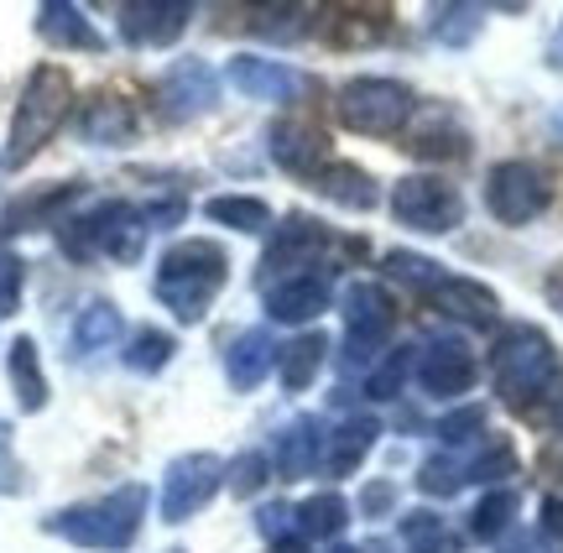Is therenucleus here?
<instances>
[{
	"label": "nucleus",
	"mask_w": 563,
	"mask_h": 553,
	"mask_svg": "<svg viewBox=\"0 0 563 553\" xmlns=\"http://www.w3.org/2000/svg\"><path fill=\"white\" fill-rule=\"evenodd\" d=\"M262 303H266V319H272V324L308 329L323 308L334 303V267H313V272H298V277H282V283H272L262 292Z\"/></svg>",
	"instance_id": "ddd939ff"
},
{
	"label": "nucleus",
	"mask_w": 563,
	"mask_h": 553,
	"mask_svg": "<svg viewBox=\"0 0 563 553\" xmlns=\"http://www.w3.org/2000/svg\"><path fill=\"white\" fill-rule=\"evenodd\" d=\"M355 507H361V517H391L397 512V486H391V480H371Z\"/></svg>",
	"instance_id": "09e8293b"
},
{
	"label": "nucleus",
	"mask_w": 563,
	"mask_h": 553,
	"mask_svg": "<svg viewBox=\"0 0 563 553\" xmlns=\"http://www.w3.org/2000/svg\"><path fill=\"white\" fill-rule=\"evenodd\" d=\"M412 366H418V350H412V345L386 350L382 361L365 370V397H371V402H391V397H397V391L407 387Z\"/></svg>",
	"instance_id": "58836bf2"
},
{
	"label": "nucleus",
	"mask_w": 563,
	"mask_h": 553,
	"mask_svg": "<svg viewBox=\"0 0 563 553\" xmlns=\"http://www.w3.org/2000/svg\"><path fill=\"white\" fill-rule=\"evenodd\" d=\"M402 543L407 553H460V538L449 533V522L439 512H407L402 517Z\"/></svg>",
	"instance_id": "a19ab883"
},
{
	"label": "nucleus",
	"mask_w": 563,
	"mask_h": 553,
	"mask_svg": "<svg viewBox=\"0 0 563 553\" xmlns=\"http://www.w3.org/2000/svg\"><path fill=\"white\" fill-rule=\"evenodd\" d=\"M323 361H329V340H323L319 329H302V334H292V340L277 350V381H282V391H308L313 381H319Z\"/></svg>",
	"instance_id": "c756f323"
},
{
	"label": "nucleus",
	"mask_w": 563,
	"mask_h": 553,
	"mask_svg": "<svg viewBox=\"0 0 563 553\" xmlns=\"http://www.w3.org/2000/svg\"><path fill=\"white\" fill-rule=\"evenodd\" d=\"M553 53H559V58H553V63H563V37H559V47H553Z\"/></svg>",
	"instance_id": "6e6d98bb"
},
{
	"label": "nucleus",
	"mask_w": 563,
	"mask_h": 553,
	"mask_svg": "<svg viewBox=\"0 0 563 553\" xmlns=\"http://www.w3.org/2000/svg\"><path fill=\"white\" fill-rule=\"evenodd\" d=\"M553 136H559V142H563V104H559V110H553Z\"/></svg>",
	"instance_id": "864d4df0"
},
{
	"label": "nucleus",
	"mask_w": 563,
	"mask_h": 553,
	"mask_svg": "<svg viewBox=\"0 0 563 553\" xmlns=\"http://www.w3.org/2000/svg\"><path fill=\"white\" fill-rule=\"evenodd\" d=\"M277 370V340L272 329H241L224 350V381L235 391H256Z\"/></svg>",
	"instance_id": "393cba45"
},
{
	"label": "nucleus",
	"mask_w": 563,
	"mask_h": 553,
	"mask_svg": "<svg viewBox=\"0 0 563 553\" xmlns=\"http://www.w3.org/2000/svg\"><path fill=\"white\" fill-rule=\"evenodd\" d=\"M266 152H272V163L282 173H292L302 184H313L323 167L334 163L329 157V131L313 121H302V115H282L272 131H266Z\"/></svg>",
	"instance_id": "2eb2a0df"
},
{
	"label": "nucleus",
	"mask_w": 563,
	"mask_h": 553,
	"mask_svg": "<svg viewBox=\"0 0 563 553\" xmlns=\"http://www.w3.org/2000/svg\"><path fill=\"white\" fill-rule=\"evenodd\" d=\"M146 512H152V491L141 480H125L115 491L47 512L42 517V533L89 553H125L141 538V528H146Z\"/></svg>",
	"instance_id": "f257e3e1"
},
{
	"label": "nucleus",
	"mask_w": 563,
	"mask_h": 553,
	"mask_svg": "<svg viewBox=\"0 0 563 553\" xmlns=\"http://www.w3.org/2000/svg\"><path fill=\"white\" fill-rule=\"evenodd\" d=\"M485 26V5H433L428 11V32L443 47H470Z\"/></svg>",
	"instance_id": "e433bc0d"
},
{
	"label": "nucleus",
	"mask_w": 563,
	"mask_h": 553,
	"mask_svg": "<svg viewBox=\"0 0 563 553\" xmlns=\"http://www.w3.org/2000/svg\"><path fill=\"white\" fill-rule=\"evenodd\" d=\"M79 95H74V74L63 68V63H37L26 84H21V100L11 110V131H5V152H0V163L21 173V167L42 157L47 142L58 136L63 125L74 121V110H79Z\"/></svg>",
	"instance_id": "7ed1b4c3"
},
{
	"label": "nucleus",
	"mask_w": 563,
	"mask_h": 553,
	"mask_svg": "<svg viewBox=\"0 0 563 553\" xmlns=\"http://www.w3.org/2000/svg\"><path fill=\"white\" fill-rule=\"evenodd\" d=\"M74 131L84 146H131L141 131L136 100L121 89H95L89 100H79L74 110Z\"/></svg>",
	"instance_id": "dca6fc26"
},
{
	"label": "nucleus",
	"mask_w": 563,
	"mask_h": 553,
	"mask_svg": "<svg viewBox=\"0 0 563 553\" xmlns=\"http://www.w3.org/2000/svg\"><path fill=\"white\" fill-rule=\"evenodd\" d=\"M266 480H277L266 450H241L235 460H224V491L235 496V501H256L266 491Z\"/></svg>",
	"instance_id": "4c0bfd02"
},
{
	"label": "nucleus",
	"mask_w": 563,
	"mask_h": 553,
	"mask_svg": "<svg viewBox=\"0 0 563 553\" xmlns=\"http://www.w3.org/2000/svg\"><path fill=\"white\" fill-rule=\"evenodd\" d=\"M344 528H350V501L340 491H313L308 501H298L302 543H340Z\"/></svg>",
	"instance_id": "7c9ffc66"
},
{
	"label": "nucleus",
	"mask_w": 563,
	"mask_h": 553,
	"mask_svg": "<svg viewBox=\"0 0 563 553\" xmlns=\"http://www.w3.org/2000/svg\"><path fill=\"white\" fill-rule=\"evenodd\" d=\"M391 220L418 235H449L464 225V193L439 173H407L391 184Z\"/></svg>",
	"instance_id": "9d476101"
},
{
	"label": "nucleus",
	"mask_w": 563,
	"mask_h": 553,
	"mask_svg": "<svg viewBox=\"0 0 563 553\" xmlns=\"http://www.w3.org/2000/svg\"><path fill=\"white\" fill-rule=\"evenodd\" d=\"M543 298H548V308L563 319V262L559 267H548V277H543Z\"/></svg>",
	"instance_id": "603ef678"
},
{
	"label": "nucleus",
	"mask_w": 563,
	"mask_h": 553,
	"mask_svg": "<svg viewBox=\"0 0 563 553\" xmlns=\"http://www.w3.org/2000/svg\"><path fill=\"white\" fill-rule=\"evenodd\" d=\"M256 533L277 549V543H287V538H298V507L292 501H262L256 507Z\"/></svg>",
	"instance_id": "a18cd8bd"
},
{
	"label": "nucleus",
	"mask_w": 563,
	"mask_h": 553,
	"mask_svg": "<svg viewBox=\"0 0 563 553\" xmlns=\"http://www.w3.org/2000/svg\"><path fill=\"white\" fill-rule=\"evenodd\" d=\"M538 533L548 543H563V496H543V522H538Z\"/></svg>",
	"instance_id": "3c124183"
},
{
	"label": "nucleus",
	"mask_w": 563,
	"mask_h": 553,
	"mask_svg": "<svg viewBox=\"0 0 563 553\" xmlns=\"http://www.w3.org/2000/svg\"><path fill=\"white\" fill-rule=\"evenodd\" d=\"M439 444L443 450H475L485 439V408L481 402H470V408H454L449 418H439Z\"/></svg>",
	"instance_id": "37998d69"
},
{
	"label": "nucleus",
	"mask_w": 563,
	"mask_h": 553,
	"mask_svg": "<svg viewBox=\"0 0 563 553\" xmlns=\"http://www.w3.org/2000/svg\"><path fill=\"white\" fill-rule=\"evenodd\" d=\"M340 313H344V366H376L382 345L397 329V298L382 283H350L340 292Z\"/></svg>",
	"instance_id": "1a4fd4ad"
},
{
	"label": "nucleus",
	"mask_w": 563,
	"mask_h": 553,
	"mask_svg": "<svg viewBox=\"0 0 563 553\" xmlns=\"http://www.w3.org/2000/svg\"><path fill=\"white\" fill-rule=\"evenodd\" d=\"M32 26H37V37L47 42V47H63V53H104V47H110L104 32L89 21V11H84V5H68V0H42Z\"/></svg>",
	"instance_id": "4be33fe9"
},
{
	"label": "nucleus",
	"mask_w": 563,
	"mask_h": 553,
	"mask_svg": "<svg viewBox=\"0 0 563 553\" xmlns=\"http://www.w3.org/2000/svg\"><path fill=\"white\" fill-rule=\"evenodd\" d=\"M323 251H329V230H323V220L302 214V209L282 214V225L272 230L262 262H256V283H262V292L272 283H282V277H298V272L329 267V262H323Z\"/></svg>",
	"instance_id": "9b49d317"
},
{
	"label": "nucleus",
	"mask_w": 563,
	"mask_h": 553,
	"mask_svg": "<svg viewBox=\"0 0 563 553\" xmlns=\"http://www.w3.org/2000/svg\"><path fill=\"white\" fill-rule=\"evenodd\" d=\"M146 214L125 199H100L89 209H74L58 225V251L68 262H115V267H136L146 251Z\"/></svg>",
	"instance_id": "20e7f679"
},
{
	"label": "nucleus",
	"mask_w": 563,
	"mask_h": 553,
	"mask_svg": "<svg viewBox=\"0 0 563 553\" xmlns=\"http://www.w3.org/2000/svg\"><path fill=\"white\" fill-rule=\"evenodd\" d=\"M329 553H365V549H350V543H334V549Z\"/></svg>",
	"instance_id": "5fc2aeb1"
},
{
	"label": "nucleus",
	"mask_w": 563,
	"mask_h": 553,
	"mask_svg": "<svg viewBox=\"0 0 563 553\" xmlns=\"http://www.w3.org/2000/svg\"><path fill=\"white\" fill-rule=\"evenodd\" d=\"M21 287H26V262L11 246H0V319L21 308Z\"/></svg>",
	"instance_id": "49530a36"
},
{
	"label": "nucleus",
	"mask_w": 563,
	"mask_h": 553,
	"mask_svg": "<svg viewBox=\"0 0 563 553\" xmlns=\"http://www.w3.org/2000/svg\"><path fill=\"white\" fill-rule=\"evenodd\" d=\"M203 220L241 230V235H262V230H272V204L256 193H214V199H203Z\"/></svg>",
	"instance_id": "2f4dec72"
},
{
	"label": "nucleus",
	"mask_w": 563,
	"mask_h": 553,
	"mask_svg": "<svg viewBox=\"0 0 563 553\" xmlns=\"http://www.w3.org/2000/svg\"><path fill=\"white\" fill-rule=\"evenodd\" d=\"M376 433H382V423H376L371 412L344 418L340 429L323 439V460H319V475H323V480H350V475L365 465V454L376 450Z\"/></svg>",
	"instance_id": "5701e85b"
},
{
	"label": "nucleus",
	"mask_w": 563,
	"mask_h": 553,
	"mask_svg": "<svg viewBox=\"0 0 563 553\" xmlns=\"http://www.w3.org/2000/svg\"><path fill=\"white\" fill-rule=\"evenodd\" d=\"M412 376H418V387L428 391V397L454 402V397H464V391L475 387L481 366H475V350L464 345V340L439 334V340H428V345L418 350V366H412Z\"/></svg>",
	"instance_id": "4468645a"
},
{
	"label": "nucleus",
	"mask_w": 563,
	"mask_h": 553,
	"mask_svg": "<svg viewBox=\"0 0 563 553\" xmlns=\"http://www.w3.org/2000/svg\"><path fill=\"white\" fill-rule=\"evenodd\" d=\"M391 32V11L386 5H340V11H323V42L329 47H376Z\"/></svg>",
	"instance_id": "bb28decb"
},
{
	"label": "nucleus",
	"mask_w": 563,
	"mask_h": 553,
	"mask_svg": "<svg viewBox=\"0 0 563 553\" xmlns=\"http://www.w3.org/2000/svg\"><path fill=\"white\" fill-rule=\"evenodd\" d=\"M162 553H188V549H178V543H173V549H162Z\"/></svg>",
	"instance_id": "4d7b16f0"
},
{
	"label": "nucleus",
	"mask_w": 563,
	"mask_h": 553,
	"mask_svg": "<svg viewBox=\"0 0 563 553\" xmlns=\"http://www.w3.org/2000/svg\"><path fill=\"white\" fill-rule=\"evenodd\" d=\"M125 334V313L121 303H110V298H95V303L79 308V319L68 329V361H100L104 350H115Z\"/></svg>",
	"instance_id": "b1692460"
},
{
	"label": "nucleus",
	"mask_w": 563,
	"mask_h": 553,
	"mask_svg": "<svg viewBox=\"0 0 563 553\" xmlns=\"http://www.w3.org/2000/svg\"><path fill=\"white\" fill-rule=\"evenodd\" d=\"M464 486H470V460H464V450H439L418 465V491L422 496L449 501V496H460Z\"/></svg>",
	"instance_id": "f704fd0d"
},
{
	"label": "nucleus",
	"mask_w": 563,
	"mask_h": 553,
	"mask_svg": "<svg viewBox=\"0 0 563 553\" xmlns=\"http://www.w3.org/2000/svg\"><path fill=\"white\" fill-rule=\"evenodd\" d=\"M418 115V95L402 79H386V74H361V79H344L334 89V121L355 136H402Z\"/></svg>",
	"instance_id": "423d86ee"
},
{
	"label": "nucleus",
	"mask_w": 563,
	"mask_h": 553,
	"mask_svg": "<svg viewBox=\"0 0 563 553\" xmlns=\"http://www.w3.org/2000/svg\"><path fill=\"white\" fill-rule=\"evenodd\" d=\"M173 355H178V334H173V329L146 324V329H136L131 345L121 350V366L136 370V376H157V370L173 366Z\"/></svg>",
	"instance_id": "473e14b6"
},
{
	"label": "nucleus",
	"mask_w": 563,
	"mask_h": 553,
	"mask_svg": "<svg viewBox=\"0 0 563 553\" xmlns=\"http://www.w3.org/2000/svg\"><path fill=\"white\" fill-rule=\"evenodd\" d=\"M16 491H26V471L11 454V423L0 418V496H16Z\"/></svg>",
	"instance_id": "de8ad7c7"
},
{
	"label": "nucleus",
	"mask_w": 563,
	"mask_h": 553,
	"mask_svg": "<svg viewBox=\"0 0 563 553\" xmlns=\"http://www.w3.org/2000/svg\"><path fill=\"white\" fill-rule=\"evenodd\" d=\"M251 26H256L262 37L298 42L302 32H313V5H256V11H251Z\"/></svg>",
	"instance_id": "79ce46f5"
},
{
	"label": "nucleus",
	"mask_w": 563,
	"mask_h": 553,
	"mask_svg": "<svg viewBox=\"0 0 563 553\" xmlns=\"http://www.w3.org/2000/svg\"><path fill=\"white\" fill-rule=\"evenodd\" d=\"M382 272L391 277V283H402V287H412V292H422V298H428V292L449 277V272H443L433 256H422V251H386Z\"/></svg>",
	"instance_id": "ea45409f"
},
{
	"label": "nucleus",
	"mask_w": 563,
	"mask_h": 553,
	"mask_svg": "<svg viewBox=\"0 0 563 553\" xmlns=\"http://www.w3.org/2000/svg\"><path fill=\"white\" fill-rule=\"evenodd\" d=\"M559 370V350L538 324H506L490 345V387L511 412H522Z\"/></svg>",
	"instance_id": "39448f33"
},
{
	"label": "nucleus",
	"mask_w": 563,
	"mask_h": 553,
	"mask_svg": "<svg viewBox=\"0 0 563 553\" xmlns=\"http://www.w3.org/2000/svg\"><path fill=\"white\" fill-rule=\"evenodd\" d=\"M0 246H5V230H0Z\"/></svg>",
	"instance_id": "13d9d810"
},
{
	"label": "nucleus",
	"mask_w": 563,
	"mask_h": 553,
	"mask_svg": "<svg viewBox=\"0 0 563 553\" xmlns=\"http://www.w3.org/2000/svg\"><path fill=\"white\" fill-rule=\"evenodd\" d=\"M5 376H11V391H16V408L21 412H42L47 408V370H42V345L32 334H16L11 345H5Z\"/></svg>",
	"instance_id": "cd10ccee"
},
{
	"label": "nucleus",
	"mask_w": 563,
	"mask_h": 553,
	"mask_svg": "<svg viewBox=\"0 0 563 553\" xmlns=\"http://www.w3.org/2000/svg\"><path fill=\"white\" fill-rule=\"evenodd\" d=\"M308 188H313V193H323L329 204L350 209V214H365V209L382 204V188H376V178H371L361 163H340V157L323 167V173Z\"/></svg>",
	"instance_id": "c85d7f7f"
},
{
	"label": "nucleus",
	"mask_w": 563,
	"mask_h": 553,
	"mask_svg": "<svg viewBox=\"0 0 563 553\" xmlns=\"http://www.w3.org/2000/svg\"><path fill=\"white\" fill-rule=\"evenodd\" d=\"M84 199V184H42L32 193H16L5 214H0V230H5V241L11 235H26V230H58L68 220V209Z\"/></svg>",
	"instance_id": "6ab92c4d"
},
{
	"label": "nucleus",
	"mask_w": 563,
	"mask_h": 553,
	"mask_svg": "<svg viewBox=\"0 0 563 553\" xmlns=\"http://www.w3.org/2000/svg\"><path fill=\"white\" fill-rule=\"evenodd\" d=\"M407 152L422 157V163H460V157H470V131L454 121V110H449V104H433V110L412 125Z\"/></svg>",
	"instance_id": "a878e982"
},
{
	"label": "nucleus",
	"mask_w": 563,
	"mask_h": 553,
	"mask_svg": "<svg viewBox=\"0 0 563 553\" xmlns=\"http://www.w3.org/2000/svg\"><path fill=\"white\" fill-rule=\"evenodd\" d=\"M183 209H188L183 199H157V204H146L141 214H146V225L152 230H173L183 220Z\"/></svg>",
	"instance_id": "8fccbe9b"
},
{
	"label": "nucleus",
	"mask_w": 563,
	"mask_h": 553,
	"mask_svg": "<svg viewBox=\"0 0 563 553\" xmlns=\"http://www.w3.org/2000/svg\"><path fill=\"white\" fill-rule=\"evenodd\" d=\"M224 79L241 89L245 100H262V104H292L308 89L292 63L282 58H262V53H235V58L224 63Z\"/></svg>",
	"instance_id": "a211bd4d"
},
{
	"label": "nucleus",
	"mask_w": 563,
	"mask_h": 553,
	"mask_svg": "<svg viewBox=\"0 0 563 553\" xmlns=\"http://www.w3.org/2000/svg\"><path fill=\"white\" fill-rule=\"evenodd\" d=\"M517 418H522V423H532V429L559 433V439H563V370L548 381L543 391H538V397H532V402H527L522 412H517Z\"/></svg>",
	"instance_id": "c03bdc74"
},
{
	"label": "nucleus",
	"mask_w": 563,
	"mask_h": 553,
	"mask_svg": "<svg viewBox=\"0 0 563 553\" xmlns=\"http://www.w3.org/2000/svg\"><path fill=\"white\" fill-rule=\"evenodd\" d=\"M220 68L203 58H173L157 74V115L167 125H188L220 104Z\"/></svg>",
	"instance_id": "f8f14e48"
},
{
	"label": "nucleus",
	"mask_w": 563,
	"mask_h": 553,
	"mask_svg": "<svg viewBox=\"0 0 563 553\" xmlns=\"http://www.w3.org/2000/svg\"><path fill=\"white\" fill-rule=\"evenodd\" d=\"M428 308L443 313V319H454L464 329H496L501 324V298H496V287L475 283V277H443L433 292H428Z\"/></svg>",
	"instance_id": "412c9836"
},
{
	"label": "nucleus",
	"mask_w": 563,
	"mask_h": 553,
	"mask_svg": "<svg viewBox=\"0 0 563 553\" xmlns=\"http://www.w3.org/2000/svg\"><path fill=\"white\" fill-rule=\"evenodd\" d=\"M220 491H224L220 454H209V450L173 454V460L162 465V480H157V517L167 528H183L188 517H199Z\"/></svg>",
	"instance_id": "0eeeda50"
},
{
	"label": "nucleus",
	"mask_w": 563,
	"mask_h": 553,
	"mask_svg": "<svg viewBox=\"0 0 563 553\" xmlns=\"http://www.w3.org/2000/svg\"><path fill=\"white\" fill-rule=\"evenodd\" d=\"M464 460H470V486H506L511 475H517V450H511V439L506 433H496V439H481L475 450H464Z\"/></svg>",
	"instance_id": "72a5a7b5"
},
{
	"label": "nucleus",
	"mask_w": 563,
	"mask_h": 553,
	"mask_svg": "<svg viewBox=\"0 0 563 553\" xmlns=\"http://www.w3.org/2000/svg\"><path fill=\"white\" fill-rule=\"evenodd\" d=\"M194 0H125L115 21H121V37L131 47H173L194 21Z\"/></svg>",
	"instance_id": "f3484780"
},
{
	"label": "nucleus",
	"mask_w": 563,
	"mask_h": 553,
	"mask_svg": "<svg viewBox=\"0 0 563 553\" xmlns=\"http://www.w3.org/2000/svg\"><path fill=\"white\" fill-rule=\"evenodd\" d=\"M230 283V251L220 241H203V235H188V241H173V246L157 256V277H152V298H157L178 324H199L203 313L214 308V298Z\"/></svg>",
	"instance_id": "f03ea898"
},
{
	"label": "nucleus",
	"mask_w": 563,
	"mask_h": 553,
	"mask_svg": "<svg viewBox=\"0 0 563 553\" xmlns=\"http://www.w3.org/2000/svg\"><path fill=\"white\" fill-rule=\"evenodd\" d=\"M323 439H329L323 418H313V412L292 418V423L277 433V444H272V475H277L282 486H292V480H308V475H319Z\"/></svg>",
	"instance_id": "aec40b11"
},
{
	"label": "nucleus",
	"mask_w": 563,
	"mask_h": 553,
	"mask_svg": "<svg viewBox=\"0 0 563 553\" xmlns=\"http://www.w3.org/2000/svg\"><path fill=\"white\" fill-rule=\"evenodd\" d=\"M511 522H517V491L496 486V491H485L481 501H475V512H470V538H475V543H501V538L511 533Z\"/></svg>",
	"instance_id": "c9c22d12"
},
{
	"label": "nucleus",
	"mask_w": 563,
	"mask_h": 553,
	"mask_svg": "<svg viewBox=\"0 0 563 553\" xmlns=\"http://www.w3.org/2000/svg\"><path fill=\"white\" fill-rule=\"evenodd\" d=\"M485 209L506 230H522L553 209V178L527 157H506L485 173Z\"/></svg>",
	"instance_id": "6e6552de"
}]
</instances>
